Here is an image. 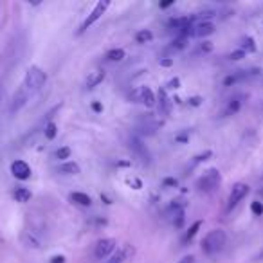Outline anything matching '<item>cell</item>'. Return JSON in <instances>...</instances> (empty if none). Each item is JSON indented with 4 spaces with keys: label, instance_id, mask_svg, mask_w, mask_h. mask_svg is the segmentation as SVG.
<instances>
[{
    "label": "cell",
    "instance_id": "40",
    "mask_svg": "<svg viewBox=\"0 0 263 263\" xmlns=\"http://www.w3.org/2000/svg\"><path fill=\"white\" fill-rule=\"evenodd\" d=\"M262 254H263V252H262Z\"/></svg>",
    "mask_w": 263,
    "mask_h": 263
},
{
    "label": "cell",
    "instance_id": "7",
    "mask_svg": "<svg viewBox=\"0 0 263 263\" xmlns=\"http://www.w3.org/2000/svg\"><path fill=\"white\" fill-rule=\"evenodd\" d=\"M130 150H132V153H134L137 159H139L143 164H148L150 163V151H148V148H146V144L143 143V141L137 137V135H132L130 137Z\"/></svg>",
    "mask_w": 263,
    "mask_h": 263
},
{
    "label": "cell",
    "instance_id": "27",
    "mask_svg": "<svg viewBox=\"0 0 263 263\" xmlns=\"http://www.w3.org/2000/svg\"><path fill=\"white\" fill-rule=\"evenodd\" d=\"M211 155H213V151H211V150H206V151H204V153H200V155H196L193 163L198 164V163H202V161H207V159H209V157H211Z\"/></svg>",
    "mask_w": 263,
    "mask_h": 263
},
{
    "label": "cell",
    "instance_id": "38",
    "mask_svg": "<svg viewBox=\"0 0 263 263\" xmlns=\"http://www.w3.org/2000/svg\"><path fill=\"white\" fill-rule=\"evenodd\" d=\"M190 103L193 105V107H198V105L202 103V97H198V96H196V97H191Z\"/></svg>",
    "mask_w": 263,
    "mask_h": 263
},
{
    "label": "cell",
    "instance_id": "19",
    "mask_svg": "<svg viewBox=\"0 0 263 263\" xmlns=\"http://www.w3.org/2000/svg\"><path fill=\"white\" fill-rule=\"evenodd\" d=\"M238 49H241L245 54H252V52H256V50H258V47H256V42H254V38H252V36H243Z\"/></svg>",
    "mask_w": 263,
    "mask_h": 263
},
{
    "label": "cell",
    "instance_id": "11",
    "mask_svg": "<svg viewBox=\"0 0 263 263\" xmlns=\"http://www.w3.org/2000/svg\"><path fill=\"white\" fill-rule=\"evenodd\" d=\"M105 78H107V72H105L103 69H96V71L89 72V76L85 79V89H89V90L96 89L97 85H101L105 81Z\"/></svg>",
    "mask_w": 263,
    "mask_h": 263
},
{
    "label": "cell",
    "instance_id": "3",
    "mask_svg": "<svg viewBox=\"0 0 263 263\" xmlns=\"http://www.w3.org/2000/svg\"><path fill=\"white\" fill-rule=\"evenodd\" d=\"M220 184H222V173H220L218 168L206 169V171H204V173H202L195 182L196 190L204 191V193H211V191L216 190Z\"/></svg>",
    "mask_w": 263,
    "mask_h": 263
},
{
    "label": "cell",
    "instance_id": "14",
    "mask_svg": "<svg viewBox=\"0 0 263 263\" xmlns=\"http://www.w3.org/2000/svg\"><path fill=\"white\" fill-rule=\"evenodd\" d=\"M58 173L62 175H79L81 173V168H79L78 163H74V161H67V163H60L56 168Z\"/></svg>",
    "mask_w": 263,
    "mask_h": 263
},
{
    "label": "cell",
    "instance_id": "22",
    "mask_svg": "<svg viewBox=\"0 0 263 263\" xmlns=\"http://www.w3.org/2000/svg\"><path fill=\"white\" fill-rule=\"evenodd\" d=\"M72 155V150L69 146H60L56 151H54V159L60 161V163H67V159H71Z\"/></svg>",
    "mask_w": 263,
    "mask_h": 263
},
{
    "label": "cell",
    "instance_id": "25",
    "mask_svg": "<svg viewBox=\"0 0 263 263\" xmlns=\"http://www.w3.org/2000/svg\"><path fill=\"white\" fill-rule=\"evenodd\" d=\"M251 211H252V215H256V216H262L263 215V202H260V200H254L251 204Z\"/></svg>",
    "mask_w": 263,
    "mask_h": 263
},
{
    "label": "cell",
    "instance_id": "8",
    "mask_svg": "<svg viewBox=\"0 0 263 263\" xmlns=\"http://www.w3.org/2000/svg\"><path fill=\"white\" fill-rule=\"evenodd\" d=\"M130 97H134L137 103H143L146 108H153L157 105V96L153 94V90L150 87H141L134 92V96H130Z\"/></svg>",
    "mask_w": 263,
    "mask_h": 263
},
{
    "label": "cell",
    "instance_id": "10",
    "mask_svg": "<svg viewBox=\"0 0 263 263\" xmlns=\"http://www.w3.org/2000/svg\"><path fill=\"white\" fill-rule=\"evenodd\" d=\"M11 175L15 177L17 180H29L31 179V175H33V169L29 166L25 161L22 159H17V161H13L11 163Z\"/></svg>",
    "mask_w": 263,
    "mask_h": 263
},
{
    "label": "cell",
    "instance_id": "39",
    "mask_svg": "<svg viewBox=\"0 0 263 263\" xmlns=\"http://www.w3.org/2000/svg\"><path fill=\"white\" fill-rule=\"evenodd\" d=\"M173 4H175L173 0H171V2H163V4H159V7H161V9H166V7L173 6Z\"/></svg>",
    "mask_w": 263,
    "mask_h": 263
},
{
    "label": "cell",
    "instance_id": "36",
    "mask_svg": "<svg viewBox=\"0 0 263 263\" xmlns=\"http://www.w3.org/2000/svg\"><path fill=\"white\" fill-rule=\"evenodd\" d=\"M126 182H128V184H135V190H141V188H143L141 180H137V179H126Z\"/></svg>",
    "mask_w": 263,
    "mask_h": 263
},
{
    "label": "cell",
    "instance_id": "12",
    "mask_svg": "<svg viewBox=\"0 0 263 263\" xmlns=\"http://www.w3.org/2000/svg\"><path fill=\"white\" fill-rule=\"evenodd\" d=\"M213 33H215V24L209 22V20H200L198 24L193 25V36L204 38V36H209V34Z\"/></svg>",
    "mask_w": 263,
    "mask_h": 263
},
{
    "label": "cell",
    "instance_id": "9",
    "mask_svg": "<svg viewBox=\"0 0 263 263\" xmlns=\"http://www.w3.org/2000/svg\"><path fill=\"white\" fill-rule=\"evenodd\" d=\"M134 254H135V247L130 245V243H123L121 247L116 249V252H114L112 256L108 258V260H105V263H124L128 262Z\"/></svg>",
    "mask_w": 263,
    "mask_h": 263
},
{
    "label": "cell",
    "instance_id": "29",
    "mask_svg": "<svg viewBox=\"0 0 263 263\" xmlns=\"http://www.w3.org/2000/svg\"><path fill=\"white\" fill-rule=\"evenodd\" d=\"M198 50H200V52H211V50H213V44H211V42H202L200 44V47H198Z\"/></svg>",
    "mask_w": 263,
    "mask_h": 263
},
{
    "label": "cell",
    "instance_id": "2",
    "mask_svg": "<svg viewBox=\"0 0 263 263\" xmlns=\"http://www.w3.org/2000/svg\"><path fill=\"white\" fill-rule=\"evenodd\" d=\"M47 83V72L38 65H29L22 81V89L25 92H36Z\"/></svg>",
    "mask_w": 263,
    "mask_h": 263
},
{
    "label": "cell",
    "instance_id": "28",
    "mask_svg": "<svg viewBox=\"0 0 263 263\" xmlns=\"http://www.w3.org/2000/svg\"><path fill=\"white\" fill-rule=\"evenodd\" d=\"M186 42H188V38H184V36H179L177 40H173V47H175V49H184Z\"/></svg>",
    "mask_w": 263,
    "mask_h": 263
},
{
    "label": "cell",
    "instance_id": "37",
    "mask_svg": "<svg viewBox=\"0 0 263 263\" xmlns=\"http://www.w3.org/2000/svg\"><path fill=\"white\" fill-rule=\"evenodd\" d=\"M177 263H195V258H193V256H184L182 260H179Z\"/></svg>",
    "mask_w": 263,
    "mask_h": 263
},
{
    "label": "cell",
    "instance_id": "24",
    "mask_svg": "<svg viewBox=\"0 0 263 263\" xmlns=\"http://www.w3.org/2000/svg\"><path fill=\"white\" fill-rule=\"evenodd\" d=\"M240 107H241V103L238 99H231L229 103H227V107H225V110L222 112V116H235L238 110H240Z\"/></svg>",
    "mask_w": 263,
    "mask_h": 263
},
{
    "label": "cell",
    "instance_id": "4",
    "mask_svg": "<svg viewBox=\"0 0 263 263\" xmlns=\"http://www.w3.org/2000/svg\"><path fill=\"white\" fill-rule=\"evenodd\" d=\"M108 7H110V0H99V2L92 7V11L89 13V17L81 22V25H79V29H78V34L87 33V31H89V29L92 27V25H94V24L97 22L105 13H107Z\"/></svg>",
    "mask_w": 263,
    "mask_h": 263
},
{
    "label": "cell",
    "instance_id": "1",
    "mask_svg": "<svg viewBox=\"0 0 263 263\" xmlns=\"http://www.w3.org/2000/svg\"><path fill=\"white\" fill-rule=\"evenodd\" d=\"M225 241H227V235L224 229H211L204 238H202V252L207 256H213L216 252H220L224 249Z\"/></svg>",
    "mask_w": 263,
    "mask_h": 263
},
{
    "label": "cell",
    "instance_id": "18",
    "mask_svg": "<svg viewBox=\"0 0 263 263\" xmlns=\"http://www.w3.org/2000/svg\"><path fill=\"white\" fill-rule=\"evenodd\" d=\"M71 200L81 207H89L90 204H92V198H90L87 193H81V191H74V193H71Z\"/></svg>",
    "mask_w": 263,
    "mask_h": 263
},
{
    "label": "cell",
    "instance_id": "30",
    "mask_svg": "<svg viewBox=\"0 0 263 263\" xmlns=\"http://www.w3.org/2000/svg\"><path fill=\"white\" fill-rule=\"evenodd\" d=\"M188 139H190V134L188 132H182V134H179V135H175V143H188Z\"/></svg>",
    "mask_w": 263,
    "mask_h": 263
},
{
    "label": "cell",
    "instance_id": "34",
    "mask_svg": "<svg viewBox=\"0 0 263 263\" xmlns=\"http://www.w3.org/2000/svg\"><path fill=\"white\" fill-rule=\"evenodd\" d=\"M92 110H94V112H103V105H101L99 101H94V103H92Z\"/></svg>",
    "mask_w": 263,
    "mask_h": 263
},
{
    "label": "cell",
    "instance_id": "5",
    "mask_svg": "<svg viewBox=\"0 0 263 263\" xmlns=\"http://www.w3.org/2000/svg\"><path fill=\"white\" fill-rule=\"evenodd\" d=\"M118 249L116 238H103L94 245V258L96 260H108Z\"/></svg>",
    "mask_w": 263,
    "mask_h": 263
},
{
    "label": "cell",
    "instance_id": "21",
    "mask_svg": "<svg viewBox=\"0 0 263 263\" xmlns=\"http://www.w3.org/2000/svg\"><path fill=\"white\" fill-rule=\"evenodd\" d=\"M200 227H202V220H196L195 224H193L190 229L186 231L184 238H182V243H190V241L196 236V233H198V229H200Z\"/></svg>",
    "mask_w": 263,
    "mask_h": 263
},
{
    "label": "cell",
    "instance_id": "20",
    "mask_svg": "<svg viewBox=\"0 0 263 263\" xmlns=\"http://www.w3.org/2000/svg\"><path fill=\"white\" fill-rule=\"evenodd\" d=\"M151 40H153V33H151L150 29H141V31L135 33V42L139 45L150 44Z\"/></svg>",
    "mask_w": 263,
    "mask_h": 263
},
{
    "label": "cell",
    "instance_id": "15",
    "mask_svg": "<svg viewBox=\"0 0 263 263\" xmlns=\"http://www.w3.org/2000/svg\"><path fill=\"white\" fill-rule=\"evenodd\" d=\"M124 58H126V50L121 49V47H114V49H108L107 52H105V60L110 63L123 62Z\"/></svg>",
    "mask_w": 263,
    "mask_h": 263
},
{
    "label": "cell",
    "instance_id": "33",
    "mask_svg": "<svg viewBox=\"0 0 263 263\" xmlns=\"http://www.w3.org/2000/svg\"><path fill=\"white\" fill-rule=\"evenodd\" d=\"M50 263H65V256L63 254H56L50 258Z\"/></svg>",
    "mask_w": 263,
    "mask_h": 263
},
{
    "label": "cell",
    "instance_id": "16",
    "mask_svg": "<svg viewBox=\"0 0 263 263\" xmlns=\"http://www.w3.org/2000/svg\"><path fill=\"white\" fill-rule=\"evenodd\" d=\"M13 196H15V200L20 202V204H27L31 198H33V193L29 188H24V186H18L17 190L13 191Z\"/></svg>",
    "mask_w": 263,
    "mask_h": 263
},
{
    "label": "cell",
    "instance_id": "32",
    "mask_svg": "<svg viewBox=\"0 0 263 263\" xmlns=\"http://www.w3.org/2000/svg\"><path fill=\"white\" fill-rule=\"evenodd\" d=\"M166 87H168V89H180V79L179 78H173V79H169L168 81V85H166Z\"/></svg>",
    "mask_w": 263,
    "mask_h": 263
},
{
    "label": "cell",
    "instance_id": "6",
    "mask_svg": "<svg viewBox=\"0 0 263 263\" xmlns=\"http://www.w3.org/2000/svg\"><path fill=\"white\" fill-rule=\"evenodd\" d=\"M249 191H251L249 184H245V182H236V184L233 186V190H231L229 196H227V211H233V209L249 195Z\"/></svg>",
    "mask_w": 263,
    "mask_h": 263
},
{
    "label": "cell",
    "instance_id": "23",
    "mask_svg": "<svg viewBox=\"0 0 263 263\" xmlns=\"http://www.w3.org/2000/svg\"><path fill=\"white\" fill-rule=\"evenodd\" d=\"M44 134H45V139H56V135H58V124L54 123V121H49V123L45 124V130H44Z\"/></svg>",
    "mask_w": 263,
    "mask_h": 263
},
{
    "label": "cell",
    "instance_id": "35",
    "mask_svg": "<svg viewBox=\"0 0 263 263\" xmlns=\"http://www.w3.org/2000/svg\"><path fill=\"white\" fill-rule=\"evenodd\" d=\"M163 184L164 186H171V188H177V184H179V182H177L175 179H164Z\"/></svg>",
    "mask_w": 263,
    "mask_h": 263
},
{
    "label": "cell",
    "instance_id": "31",
    "mask_svg": "<svg viewBox=\"0 0 263 263\" xmlns=\"http://www.w3.org/2000/svg\"><path fill=\"white\" fill-rule=\"evenodd\" d=\"M159 65H161V67H171V65H173V58H161V60H159Z\"/></svg>",
    "mask_w": 263,
    "mask_h": 263
},
{
    "label": "cell",
    "instance_id": "17",
    "mask_svg": "<svg viewBox=\"0 0 263 263\" xmlns=\"http://www.w3.org/2000/svg\"><path fill=\"white\" fill-rule=\"evenodd\" d=\"M247 78H249V72H247V71H236V72L229 74V76L224 79V85L225 87H231V85L240 83V81H243V79H247Z\"/></svg>",
    "mask_w": 263,
    "mask_h": 263
},
{
    "label": "cell",
    "instance_id": "13",
    "mask_svg": "<svg viewBox=\"0 0 263 263\" xmlns=\"http://www.w3.org/2000/svg\"><path fill=\"white\" fill-rule=\"evenodd\" d=\"M157 107H159V112L163 114V116H168L169 110H171V101H169L166 89H159V94H157Z\"/></svg>",
    "mask_w": 263,
    "mask_h": 263
},
{
    "label": "cell",
    "instance_id": "26",
    "mask_svg": "<svg viewBox=\"0 0 263 263\" xmlns=\"http://www.w3.org/2000/svg\"><path fill=\"white\" fill-rule=\"evenodd\" d=\"M245 56H247V54L243 52V50H241V49H236V50H233V52H231V54H229L227 58H229V60H235V62H238V60H241V58H245Z\"/></svg>",
    "mask_w": 263,
    "mask_h": 263
}]
</instances>
